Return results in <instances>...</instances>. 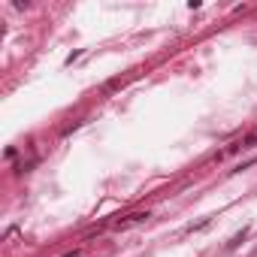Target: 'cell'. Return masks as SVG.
Returning a JSON list of instances; mask_svg holds the SVG:
<instances>
[{
    "label": "cell",
    "mask_w": 257,
    "mask_h": 257,
    "mask_svg": "<svg viewBox=\"0 0 257 257\" xmlns=\"http://www.w3.org/2000/svg\"><path fill=\"white\" fill-rule=\"evenodd\" d=\"M245 236H248V227H242V230H239V233H236V236H233V239H230V242H227V251H233V248H239V245H242V239H245Z\"/></svg>",
    "instance_id": "2"
},
{
    "label": "cell",
    "mask_w": 257,
    "mask_h": 257,
    "mask_svg": "<svg viewBox=\"0 0 257 257\" xmlns=\"http://www.w3.org/2000/svg\"><path fill=\"white\" fill-rule=\"evenodd\" d=\"M146 218H149V212H137V215H127L124 221H118L115 227H118V230H127V227H134V224H143Z\"/></svg>",
    "instance_id": "1"
}]
</instances>
